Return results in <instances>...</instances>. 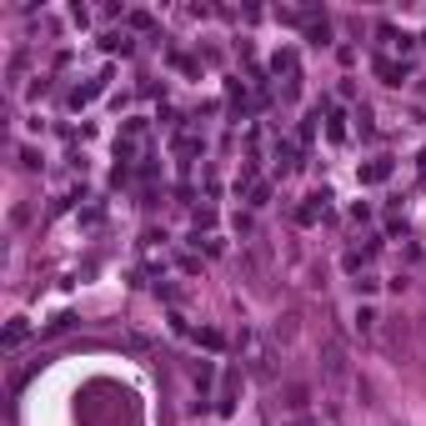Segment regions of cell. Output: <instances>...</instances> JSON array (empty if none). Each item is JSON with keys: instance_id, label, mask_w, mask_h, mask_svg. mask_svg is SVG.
<instances>
[{"instance_id": "6da1fadb", "label": "cell", "mask_w": 426, "mask_h": 426, "mask_svg": "<svg viewBox=\"0 0 426 426\" xmlns=\"http://www.w3.org/2000/svg\"><path fill=\"white\" fill-rule=\"evenodd\" d=\"M376 71L386 76V85H402L406 80V66H397V60H376Z\"/></svg>"}, {"instance_id": "7a4b0ae2", "label": "cell", "mask_w": 426, "mask_h": 426, "mask_svg": "<svg viewBox=\"0 0 426 426\" xmlns=\"http://www.w3.org/2000/svg\"><path fill=\"white\" fill-rule=\"evenodd\" d=\"M101 45L106 50H131V36H126V30H111V36H101Z\"/></svg>"}, {"instance_id": "3957f363", "label": "cell", "mask_w": 426, "mask_h": 426, "mask_svg": "<svg viewBox=\"0 0 426 426\" xmlns=\"http://www.w3.org/2000/svg\"><path fill=\"white\" fill-rule=\"evenodd\" d=\"M296 426H316V421H296Z\"/></svg>"}]
</instances>
